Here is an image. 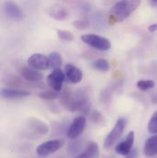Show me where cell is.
<instances>
[{"label": "cell", "mask_w": 157, "mask_h": 158, "mask_svg": "<svg viewBox=\"0 0 157 158\" xmlns=\"http://www.w3.org/2000/svg\"><path fill=\"white\" fill-rule=\"evenodd\" d=\"M60 101L64 109L71 112L82 110H86L89 112V99L86 93H84L83 91L72 93L71 90L67 88L61 94Z\"/></svg>", "instance_id": "6da1fadb"}, {"label": "cell", "mask_w": 157, "mask_h": 158, "mask_svg": "<svg viewBox=\"0 0 157 158\" xmlns=\"http://www.w3.org/2000/svg\"><path fill=\"white\" fill-rule=\"evenodd\" d=\"M141 5V0H120L109 12L108 21L110 25L124 21Z\"/></svg>", "instance_id": "7a4b0ae2"}, {"label": "cell", "mask_w": 157, "mask_h": 158, "mask_svg": "<svg viewBox=\"0 0 157 158\" xmlns=\"http://www.w3.org/2000/svg\"><path fill=\"white\" fill-rule=\"evenodd\" d=\"M81 40L83 42H85L86 45L101 52H107L111 48V42L110 40L105 37L89 33V34H84L81 36Z\"/></svg>", "instance_id": "3957f363"}, {"label": "cell", "mask_w": 157, "mask_h": 158, "mask_svg": "<svg viewBox=\"0 0 157 158\" xmlns=\"http://www.w3.org/2000/svg\"><path fill=\"white\" fill-rule=\"evenodd\" d=\"M126 123H127V121L124 118H119L116 121L114 127L109 132V134L106 136V138L104 140V148L105 149L111 148L116 143V142L120 139V137L125 130Z\"/></svg>", "instance_id": "277c9868"}, {"label": "cell", "mask_w": 157, "mask_h": 158, "mask_svg": "<svg viewBox=\"0 0 157 158\" xmlns=\"http://www.w3.org/2000/svg\"><path fill=\"white\" fill-rule=\"evenodd\" d=\"M64 145L61 140H50L40 143L36 148V154L39 157H45L56 153Z\"/></svg>", "instance_id": "5b68a950"}, {"label": "cell", "mask_w": 157, "mask_h": 158, "mask_svg": "<svg viewBox=\"0 0 157 158\" xmlns=\"http://www.w3.org/2000/svg\"><path fill=\"white\" fill-rule=\"evenodd\" d=\"M86 126V118L85 116H78L75 118L67 129L66 135L70 140H76L79 138Z\"/></svg>", "instance_id": "8992f818"}, {"label": "cell", "mask_w": 157, "mask_h": 158, "mask_svg": "<svg viewBox=\"0 0 157 158\" xmlns=\"http://www.w3.org/2000/svg\"><path fill=\"white\" fill-rule=\"evenodd\" d=\"M65 77L66 76H65L64 71H63L61 68L54 69L52 70V73H50L47 76V78H46L47 84L52 89L61 92V90L63 89V85L65 80Z\"/></svg>", "instance_id": "52a82bcc"}, {"label": "cell", "mask_w": 157, "mask_h": 158, "mask_svg": "<svg viewBox=\"0 0 157 158\" xmlns=\"http://www.w3.org/2000/svg\"><path fill=\"white\" fill-rule=\"evenodd\" d=\"M27 127L35 136H44L49 132V126L39 118H30L27 120Z\"/></svg>", "instance_id": "ba28073f"}, {"label": "cell", "mask_w": 157, "mask_h": 158, "mask_svg": "<svg viewBox=\"0 0 157 158\" xmlns=\"http://www.w3.org/2000/svg\"><path fill=\"white\" fill-rule=\"evenodd\" d=\"M29 66L39 70V71H45L50 68L49 57L45 56L41 53H34L31 55L28 59Z\"/></svg>", "instance_id": "9c48e42d"}, {"label": "cell", "mask_w": 157, "mask_h": 158, "mask_svg": "<svg viewBox=\"0 0 157 158\" xmlns=\"http://www.w3.org/2000/svg\"><path fill=\"white\" fill-rule=\"evenodd\" d=\"M4 11L6 15L17 21H19L23 19L24 15L20 7L12 0H6L4 2Z\"/></svg>", "instance_id": "30bf717a"}, {"label": "cell", "mask_w": 157, "mask_h": 158, "mask_svg": "<svg viewBox=\"0 0 157 158\" xmlns=\"http://www.w3.org/2000/svg\"><path fill=\"white\" fill-rule=\"evenodd\" d=\"M134 140H135V133L134 131H131L127 134L124 140H122L116 145L115 152L120 156H127L133 147Z\"/></svg>", "instance_id": "8fae6325"}, {"label": "cell", "mask_w": 157, "mask_h": 158, "mask_svg": "<svg viewBox=\"0 0 157 158\" xmlns=\"http://www.w3.org/2000/svg\"><path fill=\"white\" fill-rule=\"evenodd\" d=\"M20 74L23 79L31 83H39L44 78L43 75L39 70H36L31 66H23L20 69Z\"/></svg>", "instance_id": "7c38bea8"}, {"label": "cell", "mask_w": 157, "mask_h": 158, "mask_svg": "<svg viewBox=\"0 0 157 158\" xmlns=\"http://www.w3.org/2000/svg\"><path fill=\"white\" fill-rule=\"evenodd\" d=\"M64 73H65L66 78L68 79V81L73 84H78L83 79L82 71L77 66H76L72 64H67L64 66Z\"/></svg>", "instance_id": "4fadbf2b"}, {"label": "cell", "mask_w": 157, "mask_h": 158, "mask_svg": "<svg viewBox=\"0 0 157 158\" xmlns=\"http://www.w3.org/2000/svg\"><path fill=\"white\" fill-rule=\"evenodd\" d=\"M31 93L26 90L16 89V88H6L4 87L1 89V96L5 99H19L26 97H29Z\"/></svg>", "instance_id": "5bb4252c"}, {"label": "cell", "mask_w": 157, "mask_h": 158, "mask_svg": "<svg viewBox=\"0 0 157 158\" xmlns=\"http://www.w3.org/2000/svg\"><path fill=\"white\" fill-rule=\"evenodd\" d=\"M49 15L57 21H64L69 17V11L63 5H53L49 9Z\"/></svg>", "instance_id": "9a60e30c"}, {"label": "cell", "mask_w": 157, "mask_h": 158, "mask_svg": "<svg viewBox=\"0 0 157 158\" xmlns=\"http://www.w3.org/2000/svg\"><path fill=\"white\" fill-rule=\"evenodd\" d=\"M100 152H99V147L98 144L93 141H90L85 150L78 154L75 158H99Z\"/></svg>", "instance_id": "2e32d148"}, {"label": "cell", "mask_w": 157, "mask_h": 158, "mask_svg": "<svg viewBox=\"0 0 157 158\" xmlns=\"http://www.w3.org/2000/svg\"><path fill=\"white\" fill-rule=\"evenodd\" d=\"M143 155L147 158L155 157L157 156V134L149 137L143 146Z\"/></svg>", "instance_id": "e0dca14e"}, {"label": "cell", "mask_w": 157, "mask_h": 158, "mask_svg": "<svg viewBox=\"0 0 157 158\" xmlns=\"http://www.w3.org/2000/svg\"><path fill=\"white\" fill-rule=\"evenodd\" d=\"M49 57V63H50V68L54 70L58 69L62 66L63 64V58L61 54L57 52H52L50 53Z\"/></svg>", "instance_id": "ac0fdd59"}, {"label": "cell", "mask_w": 157, "mask_h": 158, "mask_svg": "<svg viewBox=\"0 0 157 158\" xmlns=\"http://www.w3.org/2000/svg\"><path fill=\"white\" fill-rule=\"evenodd\" d=\"M92 67L97 71L106 73L110 69V64L106 59H97L92 63Z\"/></svg>", "instance_id": "d6986e66"}, {"label": "cell", "mask_w": 157, "mask_h": 158, "mask_svg": "<svg viewBox=\"0 0 157 158\" xmlns=\"http://www.w3.org/2000/svg\"><path fill=\"white\" fill-rule=\"evenodd\" d=\"M83 148V141L79 140V138L76 140H72V142L68 145V152L70 155H76L81 153V150Z\"/></svg>", "instance_id": "ffe728a7"}, {"label": "cell", "mask_w": 157, "mask_h": 158, "mask_svg": "<svg viewBox=\"0 0 157 158\" xmlns=\"http://www.w3.org/2000/svg\"><path fill=\"white\" fill-rule=\"evenodd\" d=\"M60 96H61V93L53 89L46 90V91L40 92L39 94V98L43 100H54V99L59 98Z\"/></svg>", "instance_id": "44dd1931"}, {"label": "cell", "mask_w": 157, "mask_h": 158, "mask_svg": "<svg viewBox=\"0 0 157 158\" xmlns=\"http://www.w3.org/2000/svg\"><path fill=\"white\" fill-rule=\"evenodd\" d=\"M137 87L141 91H148L150 89H153L155 86V82L154 80H139L137 82Z\"/></svg>", "instance_id": "7402d4cb"}, {"label": "cell", "mask_w": 157, "mask_h": 158, "mask_svg": "<svg viewBox=\"0 0 157 158\" xmlns=\"http://www.w3.org/2000/svg\"><path fill=\"white\" fill-rule=\"evenodd\" d=\"M148 131L151 134H157V111L154 112L148 122Z\"/></svg>", "instance_id": "603a6c76"}, {"label": "cell", "mask_w": 157, "mask_h": 158, "mask_svg": "<svg viewBox=\"0 0 157 158\" xmlns=\"http://www.w3.org/2000/svg\"><path fill=\"white\" fill-rule=\"evenodd\" d=\"M57 36H58L59 39L64 40V41H73L75 40L74 34L69 31L58 30L57 31Z\"/></svg>", "instance_id": "cb8c5ba5"}, {"label": "cell", "mask_w": 157, "mask_h": 158, "mask_svg": "<svg viewBox=\"0 0 157 158\" xmlns=\"http://www.w3.org/2000/svg\"><path fill=\"white\" fill-rule=\"evenodd\" d=\"M89 119L91 122H93L95 124L102 123L105 120L103 115L98 110H92L91 112L89 111Z\"/></svg>", "instance_id": "d4e9b609"}, {"label": "cell", "mask_w": 157, "mask_h": 158, "mask_svg": "<svg viewBox=\"0 0 157 158\" xmlns=\"http://www.w3.org/2000/svg\"><path fill=\"white\" fill-rule=\"evenodd\" d=\"M100 98H101V101L102 103L104 104H107V103H109L110 100H111V92L109 91V88H106L102 91L101 95H100Z\"/></svg>", "instance_id": "484cf974"}, {"label": "cell", "mask_w": 157, "mask_h": 158, "mask_svg": "<svg viewBox=\"0 0 157 158\" xmlns=\"http://www.w3.org/2000/svg\"><path fill=\"white\" fill-rule=\"evenodd\" d=\"M73 25L77 29V30H85L89 26V22L86 20H76Z\"/></svg>", "instance_id": "4316f807"}, {"label": "cell", "mask_w": 157, "mask_h": 158, "mask_svg": "<svg viewBox=\"0 0 157 158\" xmlns=\"http://www.w3.org/2000/svg\"><path fill=\"white\" fill-rule=\"evenodd\" d=\"M138 155H139L138 149L133 147V148L130 150V152L127 156H125V158H137L138 157Z\"/></svg>", "instance_id": "83f0119b"}, {"label": "cell", "mask_w": 157, "mask_h": 158, "mask_svg": "<svg viewBox=\"0 0 157 158\" xmlns=\"http://www.w3.org/2000/svg\"><path fill=\"white\" fill-rule=\"evenodd\" d=\"M148 31H150V32H155L157 31V23L156 24H152V25H150L149 27H148Z\"/></svg>", "instance_id": "f1b7e54d"}, {"label": "cell", "mask_w": 157, "mask_h": 158, "mask_svg": "<svg viewBox=\"0 0 157 158\" xmlns=\"http://www.w3.org/2000/svg\"><path fill=\"white\" fill-rule=\"evenodd\" d=\"M152 100H153V103L157 104V93H155V94L153 96V98H152Z\"/></svg>", "instance_id": "f546056e"}, {"label": "cell", "mask_w": 157, "mask_h": 158, "mask_svg": "<svg viewBox=\"0 0 157 158\" xmlns=\"http://www.w3.org/2000/svg\"><path fill=\"white\" fill-rule=\"evenodd\" d=\"M150 1V4L154 6L157 7V0H149Z\"/></svg>", "instance_id": "4dcf8cb0"}, {"label": "cell", "mask_w": 157, "mask_h": 158, "mask_svg": "<svg viewBox=\"0 0 157 158\" xmlns=\"http://www.w3.org/2000/svg\"><path fill=\"white\" fill-rule=\"evenodd\" d=\"M155 158H157V157H155Z\"/></svg>", "instance_id": "1f68e13d"}]
</instances>
